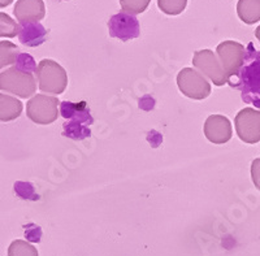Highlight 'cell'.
Returning a JSON list of instances; mask_svg holds the SVG:
<instances>
[{
    "label": "cell",
    "mask_w": 260,
    "mask_h": 256,
    "mask_svg": "<svg viewBox=\"0 0 260 256\" xmlns=\"http://www.w3.org/2000/svg\"><path fill=\"white\" fill-rule=\"evenodd\" d=\"M216 52H217V56H219L220 62L224 68L228 80L232 81L233 78H236L240 69L242 68L243 61H245V46H242L238 42L225 41L217 46Z\"/></svg>",
    "instance_id": "5b68a950"
},
{
    "label": "cell",
    "mask_w": 260,
    "mask_h": 256,
    "mask_svg": "<svg viewBox=\"0 0 260 256\" xmlns=\"http://www.w3.org/2000/svg\"><path fill=\"white\" fill-rule=\"evenodd\" d=\"M20 34V25L7 13L0 12V38H15Z\"/></svg>",
    "instance_id": "2e32d148"
},
{
    "label": "cell",
    "mask_w": 260,
    "mask_h": 256,
    "mask_svg": "<svg viewBox=\"0 0 260 256\" xmlns=\"http://www.w3.org/2000/svg\"><path fill=\"white\" fill-rule=\"evenodd\" d=\"M234 124L241 141L248 144L260 142V109H242L236 116Z\"/></svg>",
    "instance_id": "52a82bcc"
},
{
    "label": "cell",
    "mask_w": 260,
    "mask_h": 256,
    "mask_svg": "<svg viewBox=\"0 0 260 256\" xmlns=\"http://www.w3.org/2000/svg\"><path fill=\"white\" fill-rule=\"evenodd\" d=\"M204 136L215 144H224L231 141L233 130L229 118L221 115H211L204 122Z\"/></svg>",
    "instance_id": "30bf717a"
},
{
    "label": "cell",
    "mask_w": 260,
    "mask_h": 256,
    "mask_svg": "<svg viewBox=\"0 0 260 256\" xmlns=\"http://www.w3.org/2000/svg\"><path fill=\"white\" fill-rule=\"evenodd\" d=\"M233 80L231 86L240 88L243 102L260 108V51L255 50L251 43L246 50L242 68Z\"/></svg>",
    "instance_id": "6da1fadb"
},
{
    "label": "cell",
    "mask_w": 260,
    "mask_h": 256,
    "mask_svg": "<svg viewBox=\"0 0 260 256\" xmlns=\"http://www.w3.org/2000/svg\"><path fill=\"white\" fill-rule=\"evenodd\" d=\"M26 115L36 124H52L59 117V99L43 94L34 95L26 104Z\"/></svg>",
    "instance_id": "277c9868"
},
{
    "label": "cell",
    "mask_w": 260,
    "mask_h": 256,
    "mask_svg": "<svg viewBox=\"0 0 260 256\" xmlns=\"http://www.w3.org/2000/svg\"><path fill=\"white\" fill-rule=\"evenodd\" d=\"M18 56L20 53L15 43L8 41L0 42V69L17 62Z\"/></svg>",
    "instance_id": "9a60e30c"
},
{
    "label": "cell",
    "mask_w": 260,
    "mask_h": 256,
    "mask_svg": "<svg viewBox=\"0 0 260 256\" xmlns=\"http://www.w3.org/2000/svg\"><path fill=\"white\" fill-rule=\"evenodd\" d=\"M187 0H157V7L162 13L169 16H177L185 11Z\"/></svg>",
    "instance_id": "ac0fdd59"
},
{
    "label": "cell",
    "mask_w": 260,
    "mask_h": 256,
    "mask_svg": "<svg viewBox=\"0 0 260 256\" xmlns=\"http://www.w3.org/2000/svg\"><path fill=\"white\" fill-rule=\"evenodd\" d=\"M192 64L204 76H207L212 81L213 85L222 86L229 81L221 62L211 50L197 51L194 53V57H192Z\"/></svg>",
    "instance_id": "ba28073f"
},
{
    "label": "cell",
    "mask_w": 260,
    "mask_h": 256,
    "mask_svg": "<svg viewBox=\"0 0 260 256\" xmlns=\"http://www.w3.org/2000/svg\"><path fill=\"white\" fill-rule=\"evenodd\" d=\"M151 0H120L122 11L129 15H139L143 13L150 6Z\"/></svg>",
    "instance_id": "d6986e66"
},
{
    "label": "cell",
    "mask_w": 260,
    "mask_h": 256,
    "mask_svg": "<svg viewBox=\"0 0 260 256\" xmlns=\"http://www.w3.org/2000/svg\"><path fill=\"white\" fill-rule=\"evenodd\" d=\"M251 178L255 187L260 190V157L255 159L251 164Z\"/></svg>",
    "instance_id": "ffe728a7"
},
{
    "label": "cell",
    "mask_w": 260,
    "mask_h": 256,
    "mask_svg": "<svg viewBox=\"0 0 260 256\" xmlns=\"http://www.w3.org/2000/svg\"><path fill=\"white\" fill-rule=\"evenodd\" d=\"M47 37V31L39 22L36 24H21L20 25V34L18 38L20 42L25 46H30V47H36L43 43Z\"/></svg>",
    "instance_id": "7c38bea8"
},
{
    "label": "cell",
    "mask_w": 260,
    "mask_h": 256,
    "mask_svg": "<svg viewBox=\"0 0 260 256\" xmlns=\"http://www.w3.org/2000/svg\"><path fill=\"white\" fill-rule=\"evenodd\" d=\"M255 37H256L257 41L260 42V26H257L256 30H255Z\"/></svg>",
    "instance_id": "7402d4cb"
},
{
    "label": "cell",
    "mask_w": 260,
    "mask_h": 256,
    "mask_svg": "<svg viewBox=\"0 0 260 256\" xmlns=\"http://www.w3.org/2000/svg\"><path fill=\"white\" fill-rule=\"evenodd\" d=\"M0 90L20 98H30L37 90V81L31 71L17 64L0 73Z\"/></svg>",
    "instance_id": "7a4b0ae2"
},
{
    "label": "cell",
    "mask_w": 260,
    "mask_h": 256,
    "mask_svg": "<svg viewBox=\"0 0 260 256\" xmlns=\"http://www.w3.org/2000/svg\"><path fill=\"white\" fill-rule=\"evenodd\" d=\"M237 13L245 24H255L260 21V0H238Z\"/></svg>",
    "instance_id": "5bb4252c"
},
{
    "label": "cell",
    "mask_w": 260,
    "mask_h": 256,
    "mask_svg": "<svg viewBox=\"0 0 260 256\" xmlns=\"http://www.w3.org/2000/svg\"><path fill=\"white\" fill-rule=\"evenodd\" d=\"M180 91L194 100H203L211 94V85L199 72L192 68H183L177 76Z\"/></svg>",
    "instance_id": "8992f818"
},
{
    "label": "cell",
    "mask_w": 260,
    "mask_h": 256,
    "mask_svg": "<svg viewBox=\"0 0 260 256\" xmlns=\"http://www.w3.org/2000/svg\"><path fill=\"white\" fill-rule=\"evenodd\" d=\"M8 256H39L38 250L29 242L16 239L9 244Z\"/></svg>",
    "instance_id": "e0dca14e"
},
{
    "label": "cell",
    "mask_w": 260,
    "mask_h": 256,
    "mask_svg": "<svg viewBox=\"0 0 260 256\" xmlns=\"http://www.w3.org/2000/svg\"><path fill=\"white\" fill-rule=\"evenodd\" d=\"M24 106L20 100L6 94H0V121L8 122L16 120L22 113Z\"/></svg>",
    "instance_id": "4fadbf2b"
},
{
    "label": "cell",
    "mask_w": 260,
    "mask_h": 256,
    "mask_svg": "<svg viewBox=\"0 0 260 256\" xmlns=\"http://www.w3.org/2000/svg\"><path fill=\"white\" fill-rule=\"evenodd\" d=\"M37 80L39 90L47 94L59 95L68 86V76L61 65L50 59L42 60L37 67Z\"/></svg>",
    "instance_id": "3957f363"
},
{
    "label": "cell",
    "mask_w": 260,
    "mask_h": 256,
    "mask_svg": "<svg viewBox=\"0 0 260 256\" xmlns=\"http://www.w3.org/2000/svg\"><path fill=\"white\" fill-rule=\"evenodd\" d=\"M13 3V0H0V8H6V7L11 6Z\"/></svg>",
    "instance_id": "44dd1931"
},
{
    "label": "cell",
    "mask_w": 260,
    "mask_h": 256,
    "mask_svg": "<svg viewBox=\"0 0 260 256\" xmlns=\"http://www.w3.org/2000/svg\"><path fill=\"white\" fill-rule=\"evenodd\" d=\"M108 29H110V36L112 38L121 39L124 42L138 38L141 34L139 21L137 20L136 16L125 12H120L112 16L111 20L108 21Z\"/></svg>",
    "instance_id": "9c48e42d"
},
{
    "label": "cell",
    "mask_w": 260,
    "mask_h": 256,
    "mask_svg": "<svg viewBox=\"0 0 260 256\" xmlns=\"http://www.w3.org/2000/svg\"><path fill=\"white\" fill-rule=\"evenodd\" d=\"M20 24H36L46 16V7L43 0H17L13 9Z\"/></svg>",
    "instance_id": "8fae6325"
}]
</instances>
